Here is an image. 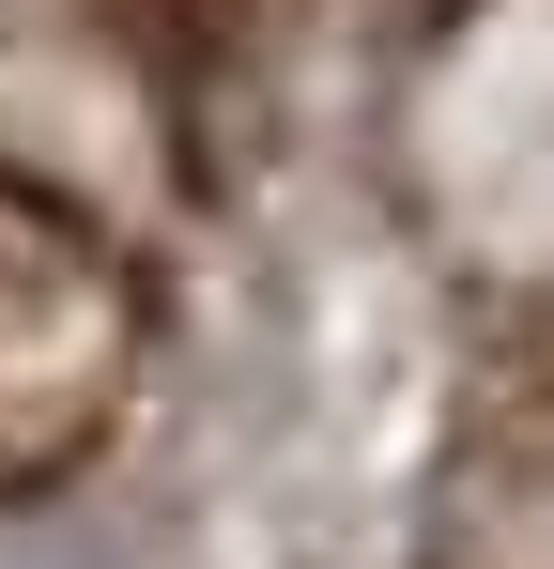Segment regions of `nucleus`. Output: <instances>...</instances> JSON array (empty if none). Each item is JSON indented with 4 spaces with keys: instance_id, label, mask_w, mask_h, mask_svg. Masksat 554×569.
<instances>
[{
    "instance_id": "obj_1",
    "label": "nucleus",
    "mask_w": 554,
    "mask_h": 569,
    "mask_svg": "<svg viewBox=\"0 0 554 569\" xmlns=\"http://www.w3.org/2000/svg\"><path fill=\"white\" fill-rule=\"evenodd\" d=\"M0 569H31V555H0Z\"/></svg>"
}]
</instances>
